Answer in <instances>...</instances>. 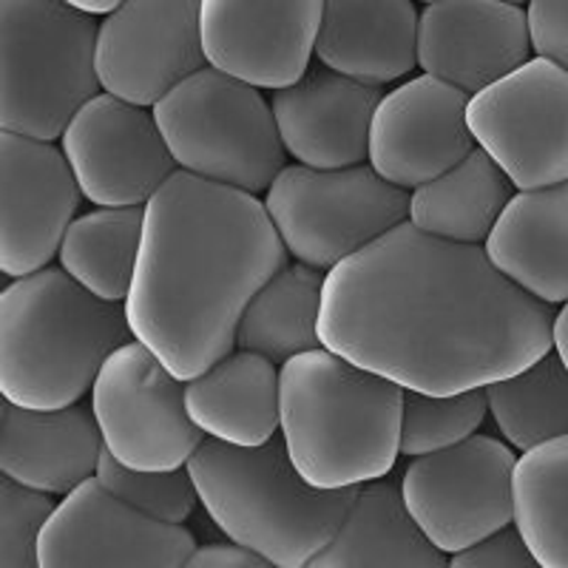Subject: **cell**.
<instances>
[{"label":"cell","mask_w":568,"mask_h":568,"mask_svg":"<svg viewBox=\"0 0 568 568\" xmlns=\"http://www.w3.org/2000/svg\"><path fill=\"white\" fill-rule=\"evenodd\" d=\"M555 304L460 245L400 222L327 273L322 344L404 389L489 387L555 349Z\"/></svg>","instance_id":"cell-1"},{"label":"cell","mask_w":568,"mask_h":568,"mask_svg":"<svg viewBox=\"0 0 568 568\" xmlns=\"http://www.w3.org/2000/svg\"><path fill=\"white\" fill-rule=\"evenodd\" d=\"M287 247L256 194L174 171L145 202L131 293V333L191 382L236 349L247 302L287 265Z\"/></svg>","instance_id":"cell-2"},{"label":"cell","mask_w":568,"mask_h":568,"mask_svg":"<svg viewBox=\"0 0 568 568\" xmlns=\"http://www.w3.org/2000/svg\"><path fill=\"white\" fill-rule=\"evenodd\" d=\"M400 384L322 344L278 373L282 435L293 464L322 489L387 478L400 455Z\"/></svg>","instance_id":"cell-3"},{"label":"cell","mask_w":568,"mask_h":568,"mask_svg":"<svg viewBox=\"0 0 568 568\" xmlns=\"http://www.w3.org/2000/svg\"><path fill=\"white\" fill-rule=\"evenodd\" d=\"M131 338L125 302L94 296L63 267L18 276L0 296V398L29 409L78 404Z\"/></svg>","instance_id":"cell-4"},{"label":"cell","mask_w":568,"mask_h":568,"mask_svg":"<svg viewBox=\"0 0 568 568\" xmlns=\"http://www.w3.org/2000/svg\"><path fill=\"white\" fill-rule=\"evenodd\" d=\"M187 471L213 524L278 568L311 566L358 495L311 484L278 433L256 446L205 438Z\"/></svg>","instance_id":"cell-5"},{"label":"cell","mask_w":568,"mask_h":568,"mask_svg":"<svg viewBox=\"0 0 568 568\" xmlns=\"http://www.w3.org/2000/svg\"><path fill=\"white\" fill-rule=\"evenodd\" d=\"M100 20L65 0H0V129L58 140L91 98Z\"/></svg>","instance_id":"cell-6"},{"label":"cell","mask_w":568,"mask_h":568,"mask_svg":"<svg viewBox=\"0 0 568 568\" xmlns=\"http://www.w3.org/2000/svg\"><path fill=\"white\" fill-rule=\"evenodd\" d=\"M154 114L187 174L262 194L284 171L287 149L262 89L213 65L176 83Z\"/></svg>","instance_id":"cell-7"},{"label":"cell","mask_w":568,"mask_h":568,"mask_svg":"<svg viewBox=\"0 0 568 568\" xmlns=\"http://www.w3.org/2000/svg\"><path fill=\"white\" fill-rule=\"evenodd\" d=\"M265 207L296 262L333 271L409 220V191L362 162L347 169L284 165L265 191Z\"/></svg>","instance_id":"cell-8"},{"label":"cell","mask_w":568,"mask_h":568,"mask_svg":"<svg viewBox=\"0 0 568 568\" xmlns=\"http://www.w3.org/2000/svg\"><path fill=\"white\" fill-rule=\"evenodd\" d=\"M105 449L131 469H180L207 438L185 404V382L136 338L105 358L91 387Z\"/></svg>","instance_id":"cell-9"},{"label":"cell","mask_w":568,"mask_h":568,"mask_svg":"<svg viewBox=\"0 0 568 568\" xmlns=\"http://www.w3.org/2000/svg\"><path fill=\"white\" fill-rule=\"evenodd\" d=\"M515 466L511 446L475 433L409 460L400 491L424 535L453 557L515 520Z\"/></svg>","instance_id":"cell-10"},{"label":"cell","mask_w":568,"mask_h":568,"mask_svg":"<svg viewBox=\"0 0 568 568\" xmlns=\"http://www.w3.org/2000/svg\"><path fill=\"white\" fill-rule=\"evenodd\" d=\"M466 120L517 191L568 180V71L555 60L535 54L471 94Z\"/></svg>","instance_id":"cell-11"},{"label":"cell","mask_w":568,"mask_h":568,"mask_svg":"<svg viewBox=\"0 0 568 568\" xmlns=\"http://www.w3.org/2000/svg\"><path fill=\"white\" fill-rule=\"evenodd\" d=\"M60 149L85 200L98 207L145 205L180 171L154 105L100 91L71 116Z\"/></svg>","instance_id":"cell-12"},{"label":"cell","mask_w":568,"mask_h":568,"mask_svg":"<svg viewBox=\"0 0 568 568\" xmlns=\"http://www.w3.org/2000/svg\"><path fill=\"white\" fill-rule=\"evenodd\" d=\"M194 551L196 540L185 526L134 509L94 475L63 495L40 535L38 555L40 568H180Z\"/></svg>","instance_id":"cell-13"},{"label":"cell","mask_w":568,"mask_h":568,"mask_svg":"<svg viewBox=\"0 0 568 568\" xmlns=\"http://www.w3.org/2000/svg\"><path fill=\"white\" fill-rule=\"evenodd\" d=\"M205 0H123L103 14L98 71L105 91L154 105L194 71L205 69Z\"/></svg>","instance_id":"cell-14"},{"label":"cell","mask_w":568,"mask_h":568,"mask_svg":"<svg viewBox=\"0 0 568 568\" xmlns=\"http://www.w3.org/2000/svg\"><path fill=\"white\" fill-rule=\"evenodd\" d=\"M80 182L52 140L0 134V271L29 276L49 267L78 220Z\"/></svg>","instance_id":"cell-15"},{"label":"cell","mask_w":568,"mask_h":568,"mask_svg":"<svg viewBox=\"0 0 568 568\" xmlns=\"http://www.w3.org/2000/svg\"><path fill=\"white\" fill-rule=\"evenodd\" d=\"M324 0H205L202 45L207 65L278 91L311 69Z\"/></svg>","instance_id":"cell-16"},{"label":"cell","mask_w":568,"mask_h":568,"mask_svg":"<svg viewBox=\"0 0 568 568\" xmlns=\"http://www.w3.org/2000/svg\"><path fill=\"white\" fill-rule=\"evenodd\" d=\"M466 109V91L426 71L395 85L375 109L367 162L387 182L415 191L478 145Z\"/></svg>","instance_id":"cell-17"},{"label":"cell","mask_w":568,"mask_h":568,"mask_svg":"<svg viewBox=\"0 0 568 568\" xmlns=\"http://www.w3.org/2000/svg\"><path fill=\"white\" fill-rule=\"evenodd\" d=\"M529 14L506 0H435L420 9L418 65L478 94L531 60Z\"/></svg>","instance_id":"cell-18"},{"label":"cell","mask_w":568,"mask_h":568,"mask_svg":"<svg viewBox=\"0 0 568 568\" xmlns=\"http://www.w3.org/2000/svg\"><path fill=\"white\" fill-rule=\"evenodd\" d=\"M382 85L353 80L324 63H311L304 78L273 94L284 149L311 169H347L369 156V129Z\"/></svg>","instance_id":"cell-19"},{"label":"cell","mask_w":568,"mask_h":568,"mask_svg":"<svg viewBox=\"0 0 568 568\" xmlns=\"http://www.w3.org/2000/svg\"><path fill=\"white\" fill-rule=\"evenodd\" d=\"M103 449L98 415L80 400L60 409L0 400V471L20 484L69 495L98 475Z\"/></svg>","instance_id":"cell-20"},{"label":"cell","mask_w":568,"mask_h":568,"mask_svg":"<svg viewBox=\"0 0 568 568\" xmlns=\"http://www.w3.org/2000/svg\"><path fill=\"white\" fill-rule=\"evenodd\" d=\"M418 27L413 0H324L316 58L362 83H395L418 65Z\"/></svg>","instance_id":"cell-21"},{"label":"cell","mask_w":568,"mask_h":568,"mask_svg":"<svg viewBox=\"0 0 568 568\" xmlns=\"http://www.w3.org/2000/svg\"><path fill=\"white\" fill-rule=\"evenodd\" d=\"M486 256L497 271L546 304L568 302V180L517 191L504 207Z\"/></svg>","instance_id":"cell-22"},{"label":"cell","mask_w":568,"mask_h":568,"mask_svg":"<svg viewBox=\"0 0 568 568\" xmlns=\"http://www.w3.org/2000/svg\"><path fill=\"white\" fill-rule=\"evenodd\" d=\"M278 364L253 349H231L225 358L185 382V404L207 438L256 446L282 429Z\"/></svg>","instance_id":"cell-23"},{"label":"cell","mask_w":568,"mask_h":568,"mask_svg":"<svg viewBox=\"0 0 568 568\" xmlns=\"http://www.w3.org/2000/svg\"><path fill=\"white\" fill-rule=\"evenodd\" d=\"M446 562L449 555L424 535L407 509L404 491L393 480L378 478L358 486V495L338 531L307 568H444Z\"/></svg>","instance_id":"cell-24"},{"label":"cell","mask_w":568,"mask_h":568,"mask_svg":"<svg viewBox=\"0 0 568 568\" xmlns=\"http://www.w3.org/2000/svg\"><path fill=\"white\" fill-rule=\"evenodd\" d=\"M511 196L509 174L475 145L458 165L409 191V222L438 240L480 245Z\"/></svg>","instance_id":"cell-25"},{"label":"cell","mask_w":568,"mask_h":568,"mask_svg":"<svg viewBox=\"0 0 568 568\" xmlns=\"http://www.w3.org/2000/svg\"><path fill=\"white\" fill-rule=\"evenodd\" d=\"M327 271L287 262L247 302L236 329V347L284 364L293 355L322 347V304Z\"/></svg>","instance_id":"cell-26"},{"label":"cell","mask_w":568,"mask_h":568,"mask_svg":"<svg viewBox=\"0 0 568 568\" xmlns=\"http://www.w3.org/2000/svg\"><path fill=\"white\" fill-rule=\"evenodd\" d=\"M145 231V205L98 207L71 222L60 245V267L105 302H125Z\"/></svg>","instance_id":"cell-27"},{"label":"cell","mask_w":568,"mask_h":568,"mask_svg":"<svg viewBox=\"0 0 568 568\" xmlns=\"http://www.w3.org/2000/svg\"><path fill=\"white\" fill-rule=\"evenodd\" d=\"M515 524L537 566L568 568V435L517 458Z\"/></svg>","instance_id":"cell-28"},{"label":"cell","mask_w":568,"mask_h":568,"mask_svg":"<svg viewBox=\"0 0 568 568\" xmlns=\"http://www.w3.org/2000/svg\"><path fill=\"white\" fill-rule=\"evenodd\" d=\"M489 413L515 449L568 435V367L557 349L486 387Z\"/></svg>","instance_id":"cell-29"},{"label":"cell","mask_w":568,"mask_h":568,"mask_svg":"<svg viewBox=\"0 0 568 568\" xmlns=\"http://www.w3.org/2000/svg\"><path fill=\"white\" fill-rule=\"evenodd\" d=\"M486 415H489L486 387L449 395L407 389L404 415H400V455L418 458L460 444L478 433Z\"/></svg>","instance_id":"cell-30"},{"label":"cell","mask_w":568,"mask_h":568,"mask_svg":"<svg viewBox=\"0 0 568 568\" xmlns=\"http://www.w3.org/2000/svg\"><path fill=\"white\" fill-rule=\"evenodd\" d=\"M98 478L105 489L123 497L125 504L165 524H185L194 506L200 504L194 478L187 466L180 469H131L120 464L109 449H103Z\"/></svg>","instance_id":"cell-31"},{"label":"cell","mask_w":568,"mask_h":568,"mask_svg":"<svg viewBox=\"0 0 568 568\" xmlns=\"http://www.w3.org/2000/svg\"><path fill=\"white\" fill-rule=\"evenodd\" d=\"M54 509L49 491L0 478V568H40V535Z\"/></svg>","instance_id":"cell-32"},{"label":"cell","mask_w":568,"mask_h":568,"mask_svg":"<svg viewBox=\"0 0 568 568\" xmlns=\"http://www.w3.org/2000/svg\"><path fill=\"white\" fill-rule=\"evenodd\" d=\"M455 568H535L537 560L531 555L529 542L520 535L517 524H506L504 529L491 531L469 549L449 557Z\"/></svg>","instance_id":"cell-33"},{"label":"cell","mask_w":568,"mask_h":568,"mask_svg":"<svg viewBox=\"0 0 568 568\" xmlns=\"http://www.w3.org/2000/svg\"><path fill=\"white\" fill-rule=\"evenodd\" d=\"M531 49L568 71V0H529Z\"/></svg>","instance_id":"cell-34"},{"label":"cell","mask_w":568,"mask_h":568,"mask_svg":"<svg viewBox=\"0 0 568 568\" xmlns=\"http://www.w3.org/2000/svg\"><path fill=\"white\" fill-rule=\"evenodd\" d=\"M187 566L196 568H267L271 562L253 549L242 546V542H207V546H196Z\"/></svg>","instance_id":"cell-35"},{"label":"cell","mask_w":568,"mask_h":568,"mask_svg":"<svg viewBox=\"0 0 568 568\" xmlns=\"http://www.w3.org/2000/svg\"><path fill=\"white\" fill-rule=\"evenodd\" d=\"M555 349L560 353V358L568 367V302L557 311L555 318Z\"/></svg>","instance_id":"cell-36"},{"label":"cell","mask_w":568,"mask_h":568,"mask_svg":"<svg viewBox=\"0 0 568 568\" xmlns=\"http://www.w3.org/2000/svg\"><path fill=\"white\" fill-rule=\"evenodd\" d=\"M65 3H71V7L83 9V12L89 14H109L114 12L123 0H65Z\"/></svg>","instance_id":"cell-37"},{"label":"cell","mask_w":568,"mask_h":568,"mask_svg":"<svg viewBox=\"0 0 568 568\" xmlns=\"http://www.w3.org/2000/svg\"><path fill=\"white\" fill-rule=\"evenodd\" d=\"M506 3H517V7H524V3H529V0H506Z\"/></svg>","instance_id":"cell-38"},{"label":"cell","mask_w":568,"mask_h":568,"mask_svg":"<svg viewBox=\"0 0 568 568\" xmlns=\"http://www.w3.org/2000/svg\"><path fill=\"white\" fill-rule=\"evenodd\" d=\"M424 3H435V0H424Z\"/></svg>","instance_id":"cell-39"}]
</instances>
